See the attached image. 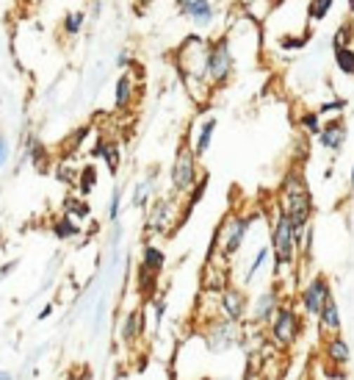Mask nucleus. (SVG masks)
Segmentation results:
<instances>
[{
  "label": "nucleus",
  "mask_w": 354,
  "mask_h": 380,
  "mask_svg": "<svg viewBox=\"0 0 354 380\" xmlns=\"http://www.w3.org/2000/svg\"><path fill=\"white\" fill-rule=\"evenodd\" d=\"M208 50H211V42L199 34H191L185 37L175 50L177 58V72L188 89V95L194 97L197 103H205L208 100V78H205V67H208Z\"/></svg>",
  "instance_id": "1"
},
{
  "label": "nucleus",
  "mask_w": 354,
  "mask_h": 380,
  "mask_svg": "<svg viewBox=\"0 0 354 380\" xmlns=\"http://www.w3.org/2000/svg\"><path fill=\"white\" fill-rule=\"evenodd\" d=\"M285 217L291 220L294 231L310 225V211H313V200H310V191L302 181V175L296 172H288L285 181H282V208Z\"/></svg>",
  "instance_id": "2"
},
{
  "label": "nucleus",
  "mask_w": 354,
  "mask_h": 380,
  "mask_svg": "<svg viewBox=\"0 0 354 380\" xmlns=\"http://www.w3.org/2000/svg\"><path fill=\"white\" fill-rule=\"evenodd\" d=\"M232 70H235V56L230 48V39L221 37L216 42H211L208 50V67H205V78L211 87H221L232 78Z\"/></svg>",
  "instance_id": "3"
},
{
  "label": "nucleus",
  "mask_w": 354,
  "mask_h": 380,
  "mask_svg": "<svg viewBox=\"0 0 354 380\" xmlns=\"http://www.w3.org/2000/svg\"><path fill=\"white\" fill-rule=\"evenodd\" d=\"M271 250H274V264L277 272L291 267L296 258V241H294V225L285 217V211H277V222H274V234H271Z\"/></svg>",
  "instance_id": "4"
},
{
  "label": "nucleus",
  "mask_w": 354,
  "mask_h": 380,
  "mask_svg": "<svg viewBox=\"0 0 354 380\" xmlns=\"http://www.w3.org/2000/svg\"><path fill=\"white\" fill-rule=\"evenodd\" d=\"M194 184H197V156L188 144H183L172 164V186L177 194H185Z\"/></svg>",
  "instance_id": "5"
},
{
  "label": "nucleus",
  "mask_w": 354,
  "mask_h": 380,
  "mask_svg": "<svg viewBox=\"0 0 354 380\" xmlns=\"http://www.w3.org/2000/svg\"><path fill=\"white\" fill-rule=\"evenodd\" d=\"M299 328H302V322H299V317H296V311L291 305H280L271 314V336H274V341L280 347L294 344L296 336H299Z\"/></svg>",
  "instance_id": "6"
},
{
  "label": "nucleus",
  "mask_w": 354,
  "mask_h": 380,
  "mask_svg": "<svg viewBox=\"0 0 354 380\" xmlns=\"http://www.w3.org/2000/svg\"><path fill=\"white\" fill-rule=\"evenodd\" d=\"M249 225H252V217H247V214H238V217H232L227 222V228L221 234V250H224V255H235L241 250Z\"/></svg>",
  "instance_id": "7"
},
{
  "label": "nucleus",
  "mask_w": 354,
  "mask_h": 380,
  "mask_svg": "<svg viewBox=\"0 0 354 380\" xmlns=\"http://www.w3.org/2000/svg\"><path fill=\"white\" fill-rule=\"evenodd\" d=\"M175 222V203L166 197V200H155L150 214H147V231L150 234H166Z\"/></svg>",
  "instance_id": "8"
},
{
  "label": "nucleus",
  "mask_w": 354,
  "mask_h": 380,
  "mask_svg": "<svg viewBox=\"0 0 354 380\" xmlns=\"http://www.w3.org/2000/svg\"><path fill=\"white\" fill-rule=\"evenodd\" d=\"M327 297H332L327 278H313V281L302 289V308H305L308 314H313V317H318V311H321V305H324Z\"/></svg>",
  "instance_id": "9"
},
{
  "label": "nucleus",
  "mask_w": 354,
  "mask_h": 380,
  "mask_svg": "<svg viewBox=\"0 0 354 380\" xmlns=\"http://www.w3.org/2000/svg\"><path fill=\"white\" fill-rule=\"evenodd\" d=\"M219 305L230 322H238V319L244 317V311H247V300H244V294H241L238 289H224Z\"/></svg>",
  "instance_id": "10"
},
{
  "label": "nucleus",
  "mask_w": 354,
  "mask_h": 380,
  "mask_svg": "<svg viewBox=\"0 0 354 380\" xmlns=\"http://www.w3.org/2000/svg\"><path fill=\"white\" fill-rule=\"evenodd\" d=\"M318 142H321V147H327V150H341L343 142H346V125L341 120H332V122L321 125Z\"/></svg>",
  "instance_id": "11"
},
{
  "label": "nucleus",
  "mask_w": 354,
  "mask_h": 380,
  "mask_svg": "<svg viewBox=\"0 0 354 380\" xmlns=\"http://www.w3.org/2000/svg\"><path fill=\"white\" fill-rule=\"evenodd\" d=\"M133 97H136V78L131 72H125V75H119V81L114 87V106H117V111H128L133 106Z\"/></svg>",
  "instance_id": "12"
},
{
  "label": "nucleus",
  "mask_w": 354,
  "mask_h": 380,
  "mask_svg": "<svg viewBox=\"0 0 354 380\" xmlns=\"http://www.w3.org/2000/svg\"><path fill=\"white\" fill-rule=\"evenodd\" d=\"M183 17H188L199 28H208L214 23V6H211V0H191L188 8L183 11Z\"/></svg>",
  "instance_id": "13"
},
{
  "label": "nucleus",
  "mask_w": 354,
  "mask_h": 380,
  "mask_svg": "<svg viewBox=\"0 0 354 380\" xmlns=\"http://www.w3.org/2000/svg\"><path fill=\"white\" fill-rule=\"evenodd\" d=\"M318 322H321V331L327 333V336H335V333L341 331V314H338V303L332 297L324 300V305L318 311Z\"/></svg>",
  "instance_id": "14"
},
{
  "label": "nucleus",
  "mask_w": 354,
  "mask_h": 380,
  "mask_svg": "<svg viewBox=\"0 0 354 380\" xmlns=\"http://www.w3.org/2000/svg\"><path fill=\"white\" fill-rule=\"evenodd\" d=\"M97 158H103L105 161V167L111 170V172H117L119 170V158H122V150H119V144L117 142H105V139H100V142L94 144V150H91Z\"/></svg>",
  "instance_id": "15"
},
{
  "label": "nucleus",
  "mask_w": 354,
  "mask_h": 380,
  "mask_svg": "<svg viewBox=\"0 0 354 380\" xmlns=\"http://www.w3.org/2000/svg\"><path fill=\"white\" fill-rule=\"evenodd\" d=\"M277 311V294L274 291H263L258 300H255V308H252V319L261 325V322H268L271 314Z\"/></svg>",
  "instance_id": "16"
},
{
  "label": "nucleus",
  "mask_w": 354,
  "mask_h": 380,
  "mask_svg": "<svg viewBox=\"0 0 354 380\" xmlns=\"http://www.w3.org/2000/svg\"><path fill=\"white\" fill-rule=\"evenodd\" d=\"M141 331H144V317H141V311H131V314L122 319V331H119V336H122L125 344H136L138 336H141Z\"/></svg>",
  "instance_id": "17"
},
{
  "label": "nucleus",
  "mask_w": 354,
  "mask_h": 380,
  "mask_svg": "<svg viewBox=\"0 0 354 380\" xmlns=\"http://www.w3.org/2000/svg\"><path fill=\"white\" fill-rule=\"evenodd\" d=\"M164 264H166L164 250H161V247H155V244H147V247H144V253H141V267H144V270H150L152 275H158V272L164 270Z\"/></svg>",
  "instance_id": "18"
},
{
  "label": "nucleus",
  "mask_w": 354,
  "mask_h": 380,
  "mask_svg": "<svg viewBox=\"0 0 354 380\" xmlns=\"http://www.w3.org/2000/svg\"><path fill=\"white\" fill-rule=\"evenodd\" d=\"M214 134H216V120L211 117V120H205L199 125V134H197V142H194V156H205L208 153V147L214 142Z\"/></svg>",
  "instance_id": "19"
},
{
  "label": "nucleus",
  "mask_w": 354,
  "mask_h": 380,
  "mask_svg": "<svg viewBox=\"0 0 354 380\" xmlns=\"http://www.w3.org/2000/svg\"><path fill=\"white\" fill-rule=\"evenodd\" d=\"M349 355H352V353H349V344H346L338 333L327 338V358H329V361H335V364H346V361H349Z\"/></svg>",
  "instance_id": "20"
},
{
  "label": "nucleus",
  "mask_w": 354,
  "mask_h": 380,
  "mask_svg": "<svg viewBox=\"0 0 354 380\" xmlns=\"http://www.w3.org/2000/svg\"><path fill=\"white\" fill-rule=\"evenodd\" d=\"M81 234V225L72 220V217H67V214H61L55 222H53V236L61 239V241H67V239H75Z\"/></svg>",
  "instance_id": "21"
},
{
  "label": "nucleus",
  "mask_w": 354,
  "mask_h": 380,
  "mask_svg": "<svg viewBox=\"0 0 354 380\" xmlns=\"http://www.w3.org/2000/svg\"><path fill=\"white\" fill-rule=\"evenodd\" d=\"M86 11H70V14H64V20H61V31H64V37H78L81 31H84V25H86Z\"/></svg>",
  "instance_id": "22"
},
{
  "label": "nucleus",
  "mask_w": 354,
  "mask_h": 380,
  "mask_svg": "<svg viewBox=\"0 0 354 380\" xmlns=\"http://www.w3.org/2000/svg\"><path fill=\"white\" fill-rule=\"evenodd\" d=\"M64 214L72 217L75 222H81V220H86L91 211H88V203L84 197H67L64 200Z\"/></svg>",
  "instance_id": "23"
},
{
  "label": "nucleus",
  "mask_w": 354,
  "mask_h": 380,
  "mask_svg": "<svg viewBox=\"0 0 354 380\" xmlns=\"http://www.w3.org/2000/svg\"><path fill=\"white\" fill-rule=\"evenodd\" d=\"M230 341H232V325L230 322H216L214 331H211V347L224 350V347H230Z\"/></svg>",
  "instance_id": "24"
},
{
  "label": "nucleus",
  "mask_w": 354,
  "mask_h": 380,
  "mask_svg": "<svg viewBox=\"0 0 354 380\" xmlns=\"http://www.w3.org/2000/svg\"><path fill=\"white\" fill-rule=\"evenodd\" d=\"M94 184H97V170L88 164V167H84L81 172H78V178H75V186H78V194L81 197H86V194H91V189H94Z\"/></svg>",
  "instance_id": "25"
},
{
  "label": "nucleus",
  "mask_w": 354,
  "mask_h": 380,
  "mask_svg": "<svg viewBox=\"0 0 354 380\" xmlns=\"http://www.w3.org/2000/svg\"><path fill=\"white\" fill-rule=\"evenodd\" d=\"M335 64L343 75L354 78V48H335Z\"/></svg>",
  "instance_id": "26"
},
{
  "label": "nucleus",
  "mask_w": 354,
  "mask_h": 380,
  "mask_svg": "<svg viewBox=\"0 0 354 380\" xmlns=\"http://www.w3.org/2000/svg\"><path fill=\"white\" fill-rule=\"evenodd\" d=\"M155 178H158V172H150V175H147V181H141V184L136 186V194H133V205H136V208H141V205H144V203L150 200Z\"/></svg>",
  "instance_id": "27"
},
{
  "label": "nucleus",
  "mask_w": 354,
  "mask_h": 380,
  "mask_svg": "<svg viewBox=\"0 0 354 380\" xmlns=\"http://www.w3.org/2000/svg\"><path fill=\"white\" fill-rule=\"evenodd\" d=\"M25 150H28V158H31V164H34L37 170H44V164H47V150H44L42 144L37 142V139H31V137H28V144H25Z\"/></svg>",
  "instance_id": "28"
},
{
  "label": "nucleus",
  "mask_w": 354,
  "mask_h": 380,
  "mask_svg": "<svg viewBox=\"0 0 354 380\" xmlns=\"http://www.w3.org/2000/svg\"><path fill=\"white\" fill-rule=\"evenodd\" d=\"M332 6H335V0H310L308 17L313 20V23H321V20L332 11Z\"/></svg>",
  "instance_id": "29"
},
{
  "label": "nucleus",
  "mask_w": 354,
  "mask_h": 380,
  "mask_svg": "<svg viewBox=\"0 0 354 380\" xmlns=\"http://www.w3.org/2000/svg\"><path fill=\"white\" fill-rule=\"evenodd\" d=\"M299 125H302V131H308V134H313V137H318V131H321V117H318L315 111H308V114H302Z\"/></svg>",
  "instance_id": "30"
},
{
  "label": "nucleus",
  "mask_w": 354,
  "mask_h": 380,
  "mask_svg": "<svg viewBox=\"0 0 354 380\" xmlns=\"http://www.w3.org/2000/svg\"><path fill=\"white\" fill-rule=\"evenodd\" d=\"M268 255H271V250H268V247H261V250H258V255H255V261H252V267H249V272H247V284L258 275V270L268 261Z\"/></svg>",
  "instance_id": "31"
},
{
  "label": "nucleus",
  "mask_w": 354,
  "mask_h": 380,
  "mask_svg": "<svg viewBox=\"0 0 354 380\" xmlns=\"http://www.w3.org/2000/svg\"><path fill=\"white\" fill-rule=\"evenodd\" d=\"M346 108V103L343 100H327V103H321V108L315 111L318 117H329V114H341Z\"/></svg>",
  "instance_id": "32"
},
{
  "label": "nucleus",
  "mask_w": 354,
  "mask_h": 380,
  "mask_svg": "<svg viewBox=\"0 0 354 380\" xmlns=\"http://www.w3.org/2000/svg\"><path fill=\"white\" fill-rule=\"evenodd\" d=\"M119 203H122V191L114 189L111 200H108V220H111V222H117V220H119Z\"/></svg>",
  "instance_id": "33"
},
{
  "label": "nucleus",
  "mask_w": 354,
  "mask_h": 380,
  "mask_svg": "<svg viewBox=\"0 0 354 380\" xmlns=\"http://www.w3.org/2000/svg\"><path fill=\"white\" fill-rule=\"evenodd\" d=\"M308 45V37H285V39H280V48L285 50H296V48H305Z\"/></svg>",
  "instance_id": "34"
},
{
  "label": "nucleus",
  "mask_w": 354,
  "mask_h": 380,
  "mask_svg": "<svg viewBox=\"0 0 354 380\" xmlns=\"http://www.w3.org/2000/svg\"><path fill=\"white\" fill-rule=\"evenodd\" d=\"M332 45L335 48H349V25H341L338 34L332 37Z\"/></svg>",
  "instance_id": "35"
},
{
  "label": "nucleus",
  "mask_w": 354,
  "mask_h": 380,
  "mask_svg": "<svg viewBox=\"0 0 354 380\" xmlns=\"http://www.w3.org/2000/svg\"><path fill=\"white\" fill-rule=\"evenodd\" d=\"M152 305H155V325H158V322L164 319V311H166V300H164V297H158Z\"/></svg>",
  "instance_id": "36"
},
{
  "label": "nucleus",
  "mask_w": 354,
  "mask_h": 380,
  "mask_svg": "<svg viewBox=\"0 0 354 380\" xmlns=\"http://www.w3.org/2000/svg\"><path fill=\"white\" fill-rule=\"evenodd\" d=\"M8 153H11V144H8V139H6V137H0V167L6 164Z\"/></svg>",
  "instance_id": "37"
},
{
  "label": "nucleus",
  "mask_w": 354,
  "mask_h": 380,
  "mask_svg": "<svg viewBox=\"0 0 354 380\" xmlns=\"http://www.w3.org/2000/svg\"><path fill=\"white\" fill-rule=\"evenodd\" d=\"M14 270H17V261H8V264H3V267H0V281H3L8 272H14Z\"/></svg>",
  "instance_id": "38"
},
{
  "label": "nucleus",
  "mask_w": 354,
  "mask_h": 380,
  "mask_svg": "<svg viewBox=\"0 0 354 380\" xmlns=\"http://www.w3.org/2000/svg\"><path fill=\"white\" fill-rule=\"evenodd\" d=\"M53 308H55V305H53V303H47V305H44L42 311H39V319H47V317L53 314Z\"/></svg>",
  "instance_id": "39"
},
{
  "label": "nucleus",
  "mask_w": 354,
  "mask_h": 380,
  "mask_svg": "<svg viewBox=\"0 0 354 380\" xmlns=\"http://www.w3.org/2000/svg\"><path fill=\"white\" fill-rule=\"evenodd\" d=\"M188 3H191V0H177V11H180V14H183V11H185V8H188Z\"/></svg>",
  "instance_id": "40"
},
{
  "label": "nucleus",
  "mask_w": 354,
  "mask_h": 380,
  "mask_svg": "<svg viewBox=\"0 0 354 380\" xmlns=\"http://www.w3.org/2000/svg\"><path fill=\"white\" fill-rule=\"evenodd\" d=\"M67 380H88V372H84V375H70Z\"/></svg>",
  "instance_id": "41"
},
{
  "label": "nucleus",
  "mask_w": 354,
  "mask_h": 380,
  "mask_svg": "<svg viewBox=\"0 0 354 380\" xmlns=\"http://www.w3.org/2000/svg\"><path fill=\"white\" fill-rule=\"evenodd\" d=\"M136 3H138V6H141V8H144V6H150V3H152V0H136Z\"/></svg>",
  "instance_id": "42"
},
{
  "label": "nucleus",
  "mask_w": 354,
  "mask_h": 380,
  "mask_svg": "<svg viewBox=\"0 0 354 380\" xmlns=\"http://www.w3.org/2000/svg\"><path fill=\"white\" fill-rule=\"evenodd\" d=\"M0 380H14V378H11L8 372H0Z\"/></svg>",
  "instance_id": "43"
},
{
  "label": "nucleus",
  "mask_w": 354,
  "mask_h": 380,
  "mask_svg": "<svg viewBox=\"0 0 354 380\" xmlns=\"http://www.w3.org/2000/svg\"><path fill=\"white\" fill-rule=\"evenodd\" d=\"M244 380H258V378H255V375H252V372H249V375H247V378H244Z\"/></svg>",
  "instance_id": "44"
},
{
  "label": "nucleus",
  "mask_w": 354,
  "mask_h": 380,
  "mask_svg": "<svg viewBox=\"0 0 354 380\" xmlns=\"http://www.w3.org/2000/svg\"><path fill=\"white\" fill-rule=\"evenodd\" d=\"M352 189H354V167H352Z\"/></svg>",
  "instance_id": "45"
}]
</instances>
